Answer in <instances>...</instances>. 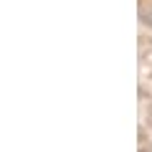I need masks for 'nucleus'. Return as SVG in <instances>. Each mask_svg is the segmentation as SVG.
I'll return each instance as SVG.
<instances>
[{
  "mask_svg": "<svg viewBox=\"0 0 152 152\" xmlns=\"http://www.w3.org/2000/svg\"><path fill=\"white\" fill-rule=\"evenodd\" d=\"M140 15H142V23H147V26H152V8H140Z\"/></svg>",
  "mask_w": 152,
  "mask_h": 152,
  "instance_id": "obj_1",
  "label": "nucleus"
},
{
  "mask_svg": "<svg viewBox=\"0 0 152 152\" xmlns=\"http://www.w3.org/2000/svg\"><path fill=\"white\" fill-rule=\"evenodd\" d=\"M147 124L152 127V104H150V107H147Z\"/></svg>",
  "mask_w": 152,
  "mask_h": 152,
  "instance_id": "obj_2",
  "label": "nucleus"
},
{
  "mask_svg": "<svg viewBox=\"0 0 152 152\" xmlns=\"http://www.w3.org/2000/svg\"><path fill=\"white\" fill-rule=\"evenodd\" d=\"M140 152H147V150H140Z\"/></svg>",
  "mask_w": 152,
  "mask_h": 152,
  "instance_id": "obj_3",
  "label": "nucleus"
}]
</instances>
